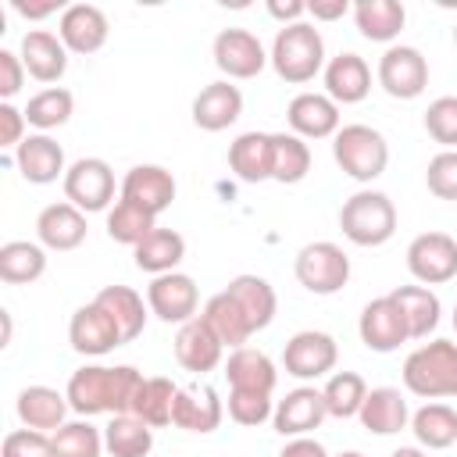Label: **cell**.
<instances>
[{
	"mask_svg": "<svg viewBox=\"0 0 457 457\" xmlns=\"http://www.w3.org/2000/svg\"><path fill=\"white\" fill-rule=\"evenodd\" d=\"M25 111H18L14 104H0V146L4 150H18L25 143Z\"/></svg>",
	"mask_w": 457,
	"mask_h": 457,
	"instance_id": "cell-50",
	"label": "cell"
},
{
	"mask_svg": "<svg viewBox=\"0 0 457 457\" xmlns=\"http://www.w3.org/2000/svg\"><path fill=\"white\" fill-rule=\"evenodd\" d=\"M325 93L336 104H361L371 93V68L361 54L343 50L325 64Z\"/></svg>",
	"mask_w": 457,
	"mask_h": 457,
	"instance_id": "cell-25",
	"label": "cell"
},
{
	"mask_svg": "<svg viewBox=\"0 0 457 457\" xmlns=\"http://www.w3.org/2000/svg\"><path fill=\"white\" fill-rule=\"evenodd\" d=\"M403 386L421 400H450L457 396V343L432 339L407 353Z\"/></svg>",
	"mask_w": 457,
	"mask_h": 457,
	"instance_id": "cell-2",
	"label": "cell"
},
{
	"mask_svg": "<svg viewBox=\"0 0 457 457\" xmlns=\"http://www.w3.org/2000/svg\"><path fill=\"white\" fill-rule=\"evenodd\" d=\"M275 161L271 132H243L228 146V168L239 182H268Z\"/></svg>",
	"mask_w": 457,
	"mask_h": 457,
	"instance_id": "cell-27",
	"label": "cell"
},
{
	"mask_svg": "<svg viewBox=\"0 0 457 457\" xmlns=\"http://www.w3.org/2000/svg\"><path fill=\"white\" fill-rule=\"evenodd\" d=\"M361 425L375 436H393L400 428L411 425V411H407V400L400 389L393 386H378V389H368L364 396V407H361Z\"/></svg>",
	"mask_w": 457,
	"mask_h": 457,
	"instance_id": "cell-30",
	"label": "cell"
},
{
	"mask_svg": "<svg viewBox=\"0 0 457 457\" xmlns=\"http://www.w3.org/2000/svg\"><path fill=\"white\" fill-rule=\"evenodd\" d=\"M0 321H4V346H7V343H11V314L0 311Z\"/></svg>",
	"mask_w": 457,
	"mask_h": 457,
	"instance_id": "cell-56",
	"label": "cell"
},
{
	"mask_svg": "<svg viewBox=\"0 0 457 457\" xmlns=\"http://www.w3.org/2000/svg\"><path fill=\"white\" fill-rule=\"evenodd\" d=\"M154 228H157V214L143 211V207L132 204V200H121V196H118V204L107 211V236H111L114 243L132 246V250H136Z\"/></svg>",
	"mask_w": 457,
	"mask_h": 457,
	"instance_id": "cell-41",
	"label": "cell"
},
{
	"mask_svg": "<svg viewBox=\"0 0 457 457\" xmlns=\"http://www.w3.org/2000/svg\"><path fill=\"white\" fill-rule=\"evenodd\" d=\"M0 457H54L50 436L46 432H36V428H14V432L4 436Z\"/></svg>",
	"mask_w": 457,
	"mask_h": 457,
	"instance_id": "cell-48",
	"label": "cell"
},
{
	"mask_svg": "<svg viewBox=\"0 0 457 457\" xmlns=\"http://www.w3.org/2000/svg\"><path fill=\"white\" fill-rule=\"evenodd\" d=\"M332 157L343 168V175H350L353 182H371L389 164V143L378 129L357 121V125H343L332 136Z\"/></svg>",
	"mask_w": 457,
	"mask_h": 457,
	"instance_id": "cell-5",
	"label": "cell"
},
{
	"mask_svg": "<svg viewBox=\"0 0 457 457\" xmlns=\"http://www.w3.org/2000/svg\"><path fill=\"white\" fill-rule=\"evenodd\" d=\"M143 375L132 368V364H118V368H107V364H86L79 368L71 378H68V403L75 414L89 418V414H129L132 411V396L139 389Z\"/></svg>",
	"mask_w": 457,
	"mask_h": 457,
	"instance_id": "cell-1",
	"label": "cell"
},
{
	"mask_svg": "<svg viewBox=\"0 0 457 457\" xmlns=\"http://www.w3.org/2000/svg\"><path fill=\"white\" fill-rule=\"evenodd\" d=\"M325 418H328V411H325V396H321V389H314V386H300V389L286 393V396L275 403L271 425H275L278 436L296 439V436L314 432Z\"/></svg>",
	"mask_w": 457,
	"mask_h": 457,
	"instance_id": "cell-17",
	"label": "cell"
},
{
	"mask_svg": "<svg viewBox=\"0 0 457 457\" xmlns=\"http://www.w3.org/2000/svg\"><path fill=\"white\" fill-rule=\"evenodd\" d=\"M389 457H428L421 446H400V450H393Z\"/></svg>",
	"mask_w": 457,
	"mask_h": 457,
	"instance_id": "cell-55",
	"label": "cell"
},
{
	"mask_svg": "<svg viewBox=\"0 0 457 457\" xmlns=\"http://www.w3.org/2000/svg\"><path fill=\"white\" fill-rule=\"evenodd\" d=\"M11 7H14L21 18H29V21H43V18H50V14H57V11H64L57 0H39V4H29V0H11Z\"/></svg>",
	"mask_w": 457,
	"mask_h": 457,
	"instance_id": "cell-51",
	"label": "cell"
},
{
	"mask_svg": "<svg viewBox=\"0 0 457 457\" xmlns=\"http://www.w3.org/2000/svg\"><path fill=\"white\" fill-rule=\"evenodd\" d=\"M278 457H328V450H325L318 439H311V436H296V439H289V443L282 446Z\"/></svg>",
	"mask_w": 457,
	"mask_h": 457,
	"instance_id": "cell-53",
	"label": "cell"
},
{
	"mask_svg": "<svg viewBox=\"0 0 457 457\" xmlns=\"http://www.w3.org/2000/svg\"><path fill=\"white\" fill-rule=\"evenodd\" d=\"M425 186L439 200H457V150H439L425 168Z\"/></svg>",
	"mask_w": 457,
	"mask_h": 457,
	"instance_id": "cell-47",
	"label": "cell"
},
{
	"mask_svg": "<svg viewBox=\"0 0 457 457\" xmlns=\"http://www.w3.org/2000/svg\"><path fill=\"white\" fill-rule=\"evenodd\" d=\"M36 236L46 250H57V253H68L75 246L86 243V214L68 204V200H57V204H46L36 218Z\"/></svg>",
	"mask_w": 457,
	"mask_h": 457,
	"instance_id": "cell-21",
	"label": "cell"
},
{
	"mask_svg": "<svg viewBox=\"0 0 457 457\" xmlns=\"http://www.w3.org/2000/svg\"><path fill=\"white\" fill-rule=\"evenodd\" d=\"M225 378H228V389H239V393H275V382H278V371L271 364V357L264 350H253V346H239L228 353L225 361Z\"/></svg>",
	"mask_w": 457,
	"mask_h": 457,
	"instance_id": "cell-26",
	"label": "cell"
},
{
	"mask_svg": "<svg viewBox=\"0 0 457 457\" xmlns=\"http://www.w3.org/2000/svg\"><path fill=\"white\" fill-rule=\"evenodd\" d=\"M407 271L418 286H443L457 278V239L446 232H421L407 246Z\"/></svg>",
	"mask_w": 457,
	"mask_h": 457,
	"instance_id": "cell-8",
	"label": "cell"
},
{
	"mask_svg": "<svg viewBox=\"0 0 457 457\" xmlns=\"http://www.w3.org/2000/svg\"><path fill=\"white\" fill-rule=\"evenodd\" d=\"M93 303H100V307L111 314V321H114L118 332H121V343H132V339L146 328V311H150V303H143V296H139L132 286H104V289L93 296Z\"/></svg>",
	"mask_w": 457,
	"mask_h": 457,
	"instance_id": "cell-31",
	"label": "cell"
},
{
	"mask_svg": "<svg viewBox=\"0 0 457 457\" xmlns=\"http://www.w3.org/2000/svg\"><path fill=\"white\" fill-rule=\"evenodd\" d=\"M339 457H364V453H357V450H346V453H339Z\"/></svg>",
	"mask_w": 457,
	"mask_h": 457,
	"instance_id": "cell-57",
	"label": "cell"
},
{
	"mask_svg": "<svg viewBox=\"0 0 457 457\" xmlns=\"http://www.w3.org/2000/svg\"><path fill=\"white\" fill-rule=\"evenodd\" d=\"M378 86L393 96V100H414L425 93L428 86V61L418 46H386V54L378 57Z\"/></svg>",
	"mask_w": 457,
	"mask_h": 457,
	"instance_id": "cell-9",
	"label": "cell"
},
{
	"mask_svg": "<svg viewBox=\"0 0 457 457\" xmlns=\"http://www.w3.org/2000/svg\"><path fill=\"white\" fill-rule=\"evenodd\" d=\"M121 200H132L143 211L161 214L175 200V175L161 164H132L121 179Z\"/></svg>",
	"mask_w": 457,
	"mask_h": 457,
	"instance_id": "cell-18",
	"label": "cell"
},
{
	"mask_svg": "<svg viewBox=\"0 0 457 457\" xmlns=\"http://www.w3.org/2000/svg\"><path fill=\"white\" fill-rule=\"evenodd\" d=\"M239 114H243V93L228 79L204 86L193 100V125L204 132H221L228 125H236Z\"/></svg>",
	"mask_w": 457,
	"mask_h": 457,
	"instance_id": "cell-20",
	"label": "cell"
},
{
	"mask_svg": "<svg viewBox=\"0 0 457 457\" xmlns=\"http://www.w3.org/2000/svg\"><path fill=\"white\" fill-rule=\"evenodd\" d=\"M71 111H75V96H71L64 86H46V89H39L36 96H29V104H25V121L36 125L39 132H50V129L64 125V121L71 118Z\"/></svg>",
	"mask_w": 457,
	"mask_h": 457,
	"instance_id": "cell-43",
	"label": "cell"
},
{
	"mask_svg": "<svg viewBox=\"0 0 457 457\" xmlns=\"http://www.w3.org/2000/svg\"><path fill=\"white\" fill-rule=\"evenodd\" d=\"M321 396H325L328 418L346 421V418H357L361 414L364 396H368V386H364V378L357 371H336V375H328Z\"/></svg>",
	"mask_w": 457,
	"mask_h": 457,
	"instance_id": "cell-42",
	"label": "cell"
},
{
	"mask_svg": "<svg viewBox=\"0 0 457 457\" xmlns=\"http://www.w3.org/2000/svg\"><path fill=\"white\" fill-rule=\"evenodd\" d=\"M453 328H457V307H453Z\"/></svg>",
	"mask_w": 457,
	"mask_h": 457,
	"instance_id": "cell-58",
	"label": "cell"
},
{
	"mask_svg": "<svg viewBox=\"0 0 457 457\" xmlns=\"http://www.w3.org/2000/svg\"><path fill=\"white\" fill-rule=\"evenodd\" d=\"M275 75L289 86H303L311 82L318 71H325V39L311 21H296V25H282L275 32L271 54H268Z\"/></svg>",
	"mask_w": 457,
	"mask_h": 457,
	"instance_id": "cell-3",
	"label": "cell"
},
{
	"mask_svg": "<svg viewBox=\"0 0 457 457\" xmlns=\"http://www.w3.org/2000/svg\"><path fill=\"white\" fill-rule=\"evenodd\" d=\"M221 400L211 386H179L175 393V411H171V425L182 428V432H214L221 425Z\"/></svg>",
	"mask_w": 457,
	"mask_h": 457,
	"instance_id": "cell-23",
	"label": "cell"
},
{
	"mask_svg": "<svg viewBox=\"0 0 457 457\" xmlns=\"http://www.w3.org/2000/svg\"><path fill=\"white\" fill-rule=\"evenodd\" d=\"M225 293L239 303V311H243V318H246L253 336L271 325V318L278 311V300H275V289H271L268 278H261V275H236L225 286Z\"/></svg>",
	"mask_w": 457,
	"mask_h": 457,
	"instance_id": "cell-29",
	"label": "cell"
},
{
	"mask_svg": "<svg viewBox=\"0 0 457 457\" xmlns=\"http://www.w3.org/2000/svg\"><path fill=\"white\" fill-rule=\"evenodd\" d=\"M64 200L75 204L82 214L104 211L114 200V171L104 157H79L64 171Z\"/></svg>",
	"mask_w": 457,
	"mask_h": 457,
	"instance_id": "cell-7",
	"label": "cell"
},
{
	"mask_svg": "<svg viewBox=\"0 0 457 457\" xmlns=\"http://www.w3.org/2000/svg\"><path fill=\"white\" fill-rule=\"evenodd\" d=\"M46 271V250L43 243L11 239L0 246V278L7 286H29Z\"/></svg>",
	"mask_w": 457,
	"mask_h": 457,
	"instance_id": "cell-36",
	"label": "cell"
},
{
	"mask_svg": "<svg viewBox=\"0 0 457 457\" xmlns=\"http://www.w3.org/2000/svg\"><path fill=\"white\" fill-rule=\"evenodd\" d=\"M18 418L25 428H36V432H57L64 425V414L71 411L68 396L50 389V386H25L18 393V403H14Z\"/></svg>",
	"mask_w": 457,
	"mask_h": 457,
	"instance_id": "cell-28",
	"label": "cell"
},
{
	"mask_svg": "<svg viewBox=\"0 0 457 457\" xmlns=\"http://www.w3.org/2000/svg\"><path fill=\"white\" fill-rule=\"evenodd\" d=\"M207 325H211V332L228 346V350H239V346H246V339L253 336L250 332V325H246V318H243V311H239V303L221 289V293H214L207 303H204V314H200Z\"/></svg>",
	"mask_w": 457,
	"mask_h": 457,
	"instance_id": "cell-38",
	"label": "cell"
},
{
	"mask_svg": "<svg viewBox=\"0 0 457 457\" xmlns=\"http://www.w3.org/2000/svg\"><path fill=\"white\" fill-rule=\"evenodd\" d=\"M68 343H71L75 353L104 357L114 346H121V332L100 303H82L68 321Z\"/></svg>",
	"mask_w": 457,
	"mask_h": 457,
	"instance_id": "cell-14",
	"label": "cell"
},
{
	"mask_svg": "<svg viewBox=\"0 0 457 457\" xmlns=\"http://www.w3.org/2000/svg\"><path fill=\"white\" fill-rule=\"evenodd\" d=\"M453 43H457V25H453Z\"/></svg>",
	"mask_w": 457,
	"mask_h": 457,
	"instance_id": "cell-59",
	"label": "cell"
},
{
	"mask_svg": "<svg viewBox=\"0 0 457 457\" xmlns=\"http://www.w3.org/2000/svg\"><path fill=\"white\" fill-rule=\"evenodd\" d=\"M411 432L428 450H446L457 443V411L450 403H425L411 414Z\"/></svg>",
	"mask_w": 457,
	"mask_h": 457,
	"instance_id": "cell-39",
	"label": "cell"
},
{
	"mask_svg": "<svg viewBox=\"0 0 457 457\" xmlns=\"http://www.w3.org/2000/svg\"><path fill=\"white\" fill-rule=\"evenodd\" d=\"M425 132L443 146L457 150V96H439L425 111Z\"/></svg>",
	"mask_w": 457,
	"mask_h": 457,
	"instance_id": "cell-45",
	"label": "cell"
},
{
	"mask_svg": "<svg viewBox=\"0 0 457 457\" xmlns=\"http://www.w3.org/2000/svg\"><path fill=\"white\" fill-rule=\"evenodd\" d=\"M268 14L278 18L282 25H296V21L307 14V4H300V0H286V4H282V0H271V4H268Z\"/></svg>",
	"mask_w": 457,
	"mask_h": 457,
	"instance_id": "cell-54",
	"label": "cell"
},
{
	"mask_svg": "<svg viewBox=\"0 0 457 457\" xmlns=\"http://www.w3.org/2000/svg\"><path fill=\"white\" fill-rule=\"evenodd\" d=\"M339 228L353 246H382L396 232V207L378 189H361L339 207Z\"/></svg>",
	"mask_w": 457,
	"mask_h": 457,
	"instance_id": "cell-4",
	"label": "cell"
},
{
	"mask_svg": "<svg viewBox=\"0 0 457 457\" xmlns=\"http://www.w3.org/2000/svg\"><path fill=\"white\" fill-rule=\"evenodd\" d=\"M104 450L111 457H150L154 428L136 414H114L104 428Z\"/></svg>",
	"mask_w": 457,
	"mask_h": 457,
	"instance_id": "cell-37",
	"label": "cell"
},
{
	"mask_svg": "<svg viewBox=\"0 0 457 457\" xmlns=\"http://www.w3.org/2000/svg\"><path fill=\"white\" fill-rule=\"evenodd\" d=\"M146 303H150V314H157L161 321H168V325H186V321L196 318L200 289H196L193 275H186V271H168V275H157V278L146 286Z\"/></svg>",
	"mask_w": 457,
	"mask_h": 457,
	"instance_id": "cell-10",
	"label": "cell"
},
{
	"mask_svg": "<svg viewBox=\"0 0 457 457\" xmlns=\"http://www.w3.org/2000/svg\"><path fill=\"white\" fill-rule=\"evenodd\" d=\"M211 54H214L218 71L228 79H253L268 64L264 43L250 29H221L211 43Z\"/></svg>",
	"mask_w": 457,
	"mask_h": 457,
	"instance_id": "cell-12",
	"label": "cell"
},
{
	"mask_svg": "<svg viewBox=\"0 0 457 457\" xmlns=\"http://www.w3.org/2000/svg\"><path fill=\"white\" fill-rule=\"evenodd\" d=\"M293 275L296 282L314 293V296H332L339 293L346 282H350V257L343 253L339 243H328V239H318V243H307L296 261H293Z\"/></svg>",
	"mask_w": 457,
	"mask_h": 457,
	"instance_id": "cell-6",
	"label": "cell"
},
{
	"mask_svg": "<svg viewBox=\"0 0 457 457\" xmlns=\"http://www.w3.org/2000/svg\"><path fill=\"white\" fill-rule=\"evenodd\" d=\"M286 121L300 139H328L339 125V104L328 93H296L286 107Z\"/></svg>",
	"mask_w": 457,
	"mask_h": 457,
	"instance_id": "cell-16",
	"label": "cell"
},
{
	"mask_svg": "<svg viewBox=\"0 0 457 457\" xmlns=\"http://www.w3.org/2000/svg\"><path fill=\"white\" fill-rule=\"evenodd\" d=\"M407 11L400 0H357L353 4V25L371 43H393L403 32Z\"/></svg>",
	"mask_w": 457,
	"mask_h": 457,
	"instance_id": "cell-32",
	"label": "cell"
},
{
	"mask_svg": "<svg viewBox=\"0 0 457 457\" xmlns=\"http://www.w3.org/2000/svg\"><path fill=\"white\" fill-rule=\"evenodd\" d=\"M389 296L400 303V311H403V318H407L411 339H428V336L436 332L443 307H439V296H436L428 286H396Z\"/></svg>",
	"mask_w": 457,
	"mask_h": 457,
	"instance_id": "cell-34",
	"label": "cell"
},
{
	"mask_svg": "<svg viewBox=\"0 0 457 457\" xmlns=\"http://www.w3.org/2000/svg\"><path fill=\"white\" fill-rule=\"evenodd\" d=\"M339 361V346L328 332L303 328L282 350V368L293 378H325Z\"/></svg>",
	"mask_w": 457,
	"mask_h": 457,
	"instance_id": "cell-11",
	"label": "cell"
},
{
	"mask_svg": "<svg viewBox=\"0 0 457 457\" xmlns=\"http://www.w3.org/2000/svg\"><path fill=\"white\" fill-rule=\"evenodd\" d=\"M271 414H275V400H271L268 393H239V389H228V418H232L236 425L257 428V425H264Z\"/></svg>",
	"mask_w": 457,
	"mask_h": 457,
	"instance_id": "cell-46",
	"label": "cell"
},
{
	"mask_svg": "<svg viewBox=\"0 0 457 457\" xmlns=\"http://www.w3.org/2000/svg\"><path fill=\"white\" fill-rule=\"evenodd\" d=\"M132 257H136V268L139 271H146V275H168V271H175L179 268V261L186 257V239L175 232V228H154L136 250H132Z\"/></svg>",
	"mask_w": 457,
	"mask_h": 457,
	"instance_id": "cell-33",
	"label": "cell"
},
{
	"mask_svg": "<svg viewBox=\"0 0 457 457\" xmlns=\"http://www.w3.org/2000/svg\"><path fill=\"white\" fill-rule=\"evenodd\" d=\"M14 164L21 171L25 182L32 186H46V182H57L64 179V150L54 136L46 132H36V136H25V143L14 150Z\"/></svg>",
	"mask_w": 457,
	"mask_h": 457,
	"instance_id": "cell-22",
	"label": "cell"
},
{
	"mask_svg": "<svg viewBox=\"0 0 457 457\" xmlns=\"http://www.w3.org/2000/svg\"><path fill=\"white\" fill-rule=\"evenodd\" d=\"M275 143V161H271V179L282 186H296L307 179L311 171V146L307 139L293 136V132H271Z\"/></svg>",
	"mask_w": 457,
	"mask_h": 457,
	"instance_id": "cell-40",
	"label": "cell"
},
{
	"mask_svg": "<svg viewBox=\"0 0 457 457\" xmlns=\"http://www.w3.org/2000/svg\"><path fill=\"white\" fill-rule=\"evenodd\" d=\"M221 353H225V343L211 332V325L200 314L193 321L179 325V332H175V361L186 371L207 375V371H214L221 364Z\"/></svg>",
	"mask_w": 457,
	"mask_h": 457,
	"instance_id": "cell-19",
	"label": "cell"
},
{
	"mask_svg": "<svg viewBox=\"0 0 457 457\" xmlns=\"http://www.w3.org/2000/svg\"><path fill=\"white\" fill-rule=\"evenodd\" d=\"M18 57L36 82H57L68 71V46L61 43V36H54L46 29H29L21 36Z\"/></svg>",
	"mask_w": 457,
	"mask_h": 457,
	"instance_id": "cell-24",
	"label": "cell"
},
{
	"mask_svg": "<svg viewBox=\"0 0 457 457\" xmlns=\"http://www.w3.org/2000/svg\"><path fill=\"white\" fill-rule=\"evenodd\" d=\"M175 393L179 386L164 375H150L139 382L136 396H132V411L139 421H146L150 428H161V425H171V411H175Z\"/></svg>",
	"mask_w": 457,
	"mask_h": 457,
	"instance_id": "cell-35",
	"label": "cell"
},
{
	"mask_svg": "<svg viewBox=\"0 0 457 457\" xmlns=\"http://www.w3.org/2000/svg\"><path fill=\"white\" fill-rule=\"evenodd\" d=\"M357 332H361V343L375 353H393L400 350V343L411 339L407 332V318L400 311V303L386 293V296H375L371 303H364L361 311V321H357Z\"/></svg>",
	"mask_w": 457,
	"mask_h": 457,
	"instance_id": "cell-13",
	"label": "cell"
},
{
	"mask_svg": "<svg viewBox=\"0 0 457 457\" xmlns=\"http://www.w3.org/2000/svg\"><path fill=\"white\" fill-rule=\"evenodd\" d=\"M25 75H29V71H25L21 57L11 54V50H0V96H4V104H11V96L21 93Z\"/></svg>",
	"mask_w": 457,
	"mask_h": 457,
	"instance_id": "cell-49",
	"label": "cell"
},
{
	"mask_svg": "<svg viewBox=\"0 0 457 457\" xmlns=\"http://www.w3.org/2000/svg\"><path fill=\"white\" fill-rule=\"evenodd\" d=\"M54 457H100L104 453V432L89 421H64L57 432H50Z\"/></svg>",
	"mask_w": 457,
	"mask_h": 457,
	"instance_id": "cell-44",
	"label": "cell"
},
{
	"mask_svg": "<svg viewBox=\"0 0 457 457\" xmlns=\"http://www.w3.org/2000/svg\"><path fill=\"white\" fill-rule=\"evenodd\" d=\"M346 11H353L346 0H311V4H307V14H311L314 21H336V18H343Z\"/></svg>",
	"mask_w": 457,
	"mask_h": 457,
	"instance_id": "cell-52",
	"label": "cell"
},
{
	"mask_svg": "<svg viewBox=\"0 0 457 457\" xmlns=\"http://www.w3.org/2000/svg\"><path fill=\"white\" fill-rule=\"evenodd\" d=\"M111 21L96 4H68L57 21V36L68 54H96L107 43Z\"/></svg>",
	"mask_w": 457,
	"mask_h": 457,
	"instance_id": "cell-15",
	"label": "cell"
}]
</instances>
